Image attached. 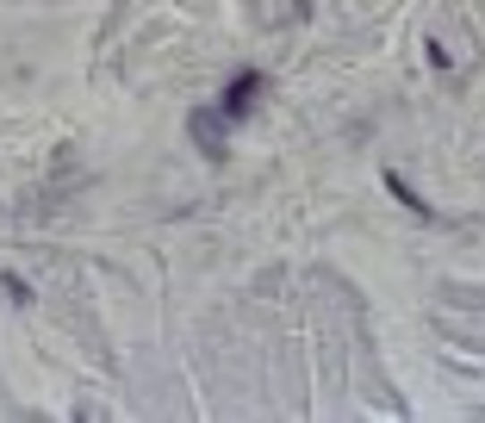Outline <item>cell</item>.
I'll return each mask as SVG.
<instances>
[{
    "mask_svg": "<svg viewBox=\"0 0 485 423\" xmlns=\"http://www.w3.org/2000/svg\"><path fill=\"white\" fill-rule=\"evenodd\" d=\"M255 88H261V75H237V81H231V100H225V106H231V113L255 106Z\"/></svg>",
    "mask_w": 485,
    "mask_h": 423,
    "instance_id": "cell-1",
    "label": "cell"
}]
</instances>
